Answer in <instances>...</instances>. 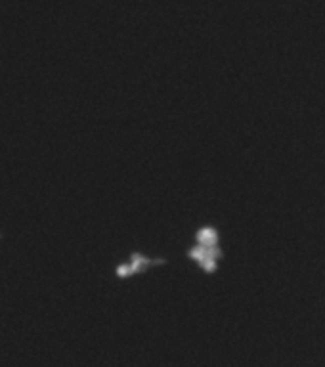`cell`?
Listing matches in <instances>:
<instances>
[{"instance_id":"6da1fadb","label":"cell","mask_w":325,"mask_h":367,"mask_svg":"<svg viewBox=\"0 0 325 367\" xmlns=\"http://www.w3.org/2000/svg\"><path fill=\"white\" fill-rule=\"evenodd\" d=\"M188 254L206 274H214L218 270V260L222 258L220 245H203V243H195L188 250Z\"/></svg>"},{"instance_id":"7a4b0ae2","label":"cell","mask_w":325,"mask_h":367,"mask_svg":"<svg viewBox=\"0 0 325 367\" xmlns=\"http://www.w3.org/2000/svg\"><path fill=\"white\" fill-rule=\"evenodd\" d=\"M164 262H166L164 258H150V256L142 254V252H132L126 262H122L120 266H117V278L126 280V278H132L136 274H144L152 266H161Z\"/></svg>"},{"instance_id":"3957f363","label":"cell","mask_w":325,"mask_h":367,"mask_svg":"<svg viewBox=\"0 0 325 367\" xmlns=\"http://www.w3.org/2000/svg\"><path fill=\"white\" fill-rule=\"evenodd\" d=\"M195 243L203 245H218V232L212 226H201L195 234Z\"/></svg>"}]
</instances>
